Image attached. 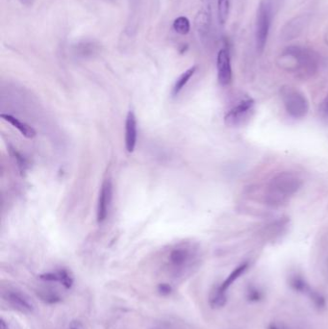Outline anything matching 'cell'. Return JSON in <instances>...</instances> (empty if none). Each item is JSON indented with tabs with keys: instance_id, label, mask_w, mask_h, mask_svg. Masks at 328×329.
<instances>
[{
	"instance_id": "16",
	"label": "cell",
	"mask_w": 328,
	"mask_h": 329,
	"mask_svg": "<svg viewBox=\"0 0 328 329\" xmlns=\"http://www.w3.org/2000/svg\"><path fill=\"white\" fill-rule=\"evenodd\" d=\"M38 295L44 302L49 303V304H55V303H58V302H60L62 300V297H60V295L57 292L53 291V290L40 291Z\"/></svg>"
},
{
	"instance_id": "19",
	"label": "cell",
	"mask_w": 328,
	"mask_h": 329,
	"mask_svg": "<svg viewBox=\"0 0 328 329\" xmlns=\"http://www.w3.org/2000/svg\"><path fill=\"white\" fill-rule=\"evenodd\" d=\"M321 111L323 112V114L325 116L328 117V96H326V98L324 99V101L322 102V105H321Z\"/></svg>"
},
{
	"instance_id": "5",
	"label": "cell",
	"mask_w": 328,
	"mask_h": 329,
	"mask_svg": "<svg viewBox=\"0 0 328 329\" xmlns=\"http://www.w3.org/2000/svg\"><path fill=\"white\" fill-rule=\"evenodd\" d=\"M113 196V186L109 179L104 181L101 189L99 191L98 202H97V209H96V219L97 223H103L108 217L111 202Z\"/></svg>"
},
{
	"instance_id": "20",
	"label": "cell",
	"mask_w": 328,
	"mask_h": 329,
	"mask_svg": "<svg viewBox=\"0 0 328 329\" xmlns=\"http://www.w3.org/2000/svg\"><path fill=\"white\" fill-rule=\"evenodd\" d=\"M0 329H8V326L3 318H1V320H0Z\"/></svg>"
},
{
	"instance_id": "15",
	"label": "cell",
	"mask_w": 328,
	"mask_h": 329,
	"mask_svg": "<svg viewBox=\"0 0 328 329\" xmlns=\"http://www.w3.org/2000/svg\"><path fill=\"white\" fill-rule=\"evenodd\" d=\"M230 0H218V18L221 24H224L229 14Z\"/></svg>"
},
{
	"instance_id": "12",
	"label": "cell",
	"mask_w": 328,
	"mask_h": 329,
	"mask_svg": "<svg viewBox=\"0 0 328 329\" xmlns=\"http://www.w3.org/2000/svg\"><path fill=\"white\" fill-rule=\"evenodd\" d=\"M190 257V251L187 247H177L171 250L169 253L170 264L176 268L185 265Z\"/></svg>"
},
{
	"instance_id": "10",
	"label": "cell",
	"mask_w": 328,
	"mask_h": 329,
	"mask_svg": "<svg viewBox=\"0 0 328 329\" xmlns=\"http://www.w3.org/2000/svg\"><path fill=\"white\" fill-rule=\"evenodd\" d=\"M248 268V264L247 263H243L241 265L238 266L232 273L227 276V278L223 281L222 283V285L217 288L215 291L221 295L222 297H226V292L228 291V289L230 287L232 286L233 283L238 279L240 278V276H243V274L245 273V271L247 270Z\"/></svg>"
},
{
	"instance_id": "1",
	"label": "cell",
	"mask_w": 328,
	"mask_h": 329,
	"mask_svg": "<svg viewBox=\"0 0 328 329\" xmlns=\"http://www.w3.org/2000/svg\"><path fill=\"white\" fill-rule=\"evenodd\" d=\"M302 186V180L293 172H281L275 176L268 187V200L273 204H281L293 196Z\"/></svg>"
},
{
	"instance_id": "22",
	"label": "cell",
	"mask_w": 328,
	"mask_h": 329,
	"mask_svg": "<svg viewBox=\"0 0 328 329\" xmlns=\"http://www.w3.org/2000/svg\"><path fill=\"white\" fill-rule=\"evenodd\" d=\"M21 1L22 2V3H24V4H27V3H28L30 0H21Z\"/></svg>"
},
{
	"instance_id": "21",
	"label": "cell",
	"mask_w": 328,
	"mask_h": 329,
	"mask_svg": "<svg viewBox=\"0 0 328 329\" xmlns=\"http://www.w3.org/2000/svg\"><path fill=\"white\" fill-rule=\"evenodd\" d=\"M70 329H81V327H80L79 322L77 321V322H73L72 325H71V328Z\"/></svg>"
},
{
	"instance_id": "6",
	"label": "cell",
	"mask_w": 328,
	"mask_h": 329,
	"mask_svg": "<svg viewBox=\"0 0 328 329\" xmlns=\"http://www.w3.org/2000/svg\"><path fill=\"white\" fill-rule=\"evenodd\" d=\"M218 80L222 86H228L232 81V68L230 55L226 48H222L217 56Z\"/></svg>"
},
{
	"instance_id": "13",
	"label": "cell",
	"mask_w": 328,
	"mask_h": 329,
	"mask_svg": "<svg viewBox=\"0 0 328 329\" xmlns=\"http://www.w3.org/2000/svg\"><path fill=\"white\" fill-rule=\"evenodd\" d=\"M198 70L196 65H193L190 69H188L186 72H184L182 75H180L179 77L177 78L175 84L172 88V96H176L179 95L180 92L184 89V87L188 84V82L190 81V78L192 77V75L195 74Z\"/></svg>"
},
{
	"instance_id": "11",
	"label": "cell",
	"mask_w": 328,
	"mask_h": 329,
	"mask_svg": "<svg viewBox=\"0 0 328 329\" xmlns=\"http://www.w3.org/2000/svg\"><path fill=\"white\" fill-rule=\"evenodd\" d=\"M1 117L9 122L11 125H13L14 127L17 128L20 132L21 133V135H23L25 138L27 139H33L35 136H36V131L35 129L30 126L29 124L23 122V121H21L19 118L14 117V116H11V115H8V114H1Z\"/></svg>"
},
{
	"instance_id": "2",
	"label": "cell",
	"mask_w": 328,
	"mask_h": 329,
	"mask_svg": "<svg viewBox=\"0 0 328 329\" xmlns=\"http://www.w3.org/2000/svg\"><path fill=\"white\" fill-rule=\"evenodd\" d=\"M281 98L286 112L290 117L302 118L309 111V101L305 95L294 87H283Z\"/></svg>"
},
{
	"instance_id": "14",
	"label": "cell",
	"mask_w": 328,
	"mask_h": 329,
	"mask_svg": "<svg viewBox=\"0 0 328 329\" xmlns=\"http://www.w3.org/2000/svg\"><path fill=\"white\" fill-rule=\"evenodd\" d=\"M172 27L174 29V31L178 33L179 35H187L188 33L190 32V21L188 18L186 17H178L177 19L174 20Z\"/></svg>"
},
{
	"instance_id": "8",
	"label": "cell",
	"mask_w": 328,
	"mask_h": 329,
	"mask_svg": "<svg viewBox=\"0 0 328 329\" xmlns=\"http://www.w3.org/2000/svg\"><path fill=\"white\" fill-rule=\"evenodd\" d=\"M137 119L134 112L129 111L125 121V148L128 152H133L137 144Z\"/></svg>"
},
{
	"instance_id": "9",
	"label": "cell",
	"mask_w": 328,
	"mask_h": 329,
	"mask_svg": "<svg viewBox=\"0 0 328 329\" xmlns=\"http://www.w3.org/2000/svg\"><path fill=\"white\" fill-rule=\"evenodd\" d=\"M42 280L47 282H59L62 284L65 289H71L74 285V276L68 270H59L52 273H45L39 276Z\"/></svg>"
},
{
	"instance_id": "7",
	"label": "cell",
	"mask_w": 328,
	"mask_h": 329,
	"mask_svg": "<svg viewBox=\"0 0 328 329\" xmlns=\"http://www.w3.org/2000/svg\"><path fill=\"white\" fill-rule=\"evenodd\" d=\"M4 297L9 302V304L12 307L17 309L21 313L30 314V313H33V311L35 309L31 299L25 294L21 293V291L8 290L7 292H5Z\"/></svg>"
},
{
	"instance_id": "17",
	"label": "cell",
	"mask_w": 328,
	"mask_h": 329,
	"mask_svg": "<svg viewBox=\"0 0 328 329\" xmlns=\"http://www.w3.org/2000/svg\"><path fill=\"white\" fill-rule=\"evenodd\" d=\"M158 292L160 295L166 297V296H169L172 293V288L167 283H162L159 284Z\"/></svg>"
},
{
	"instance_id": "3",
	"label": "cell",
	"mask_w": 328,
	"mask_h": 329,
	"mask_svg": "<svg viewBox=\"0 0 328 329\" xmlns=\"http://www.w3.org/2000/svg\"><path fill=\"white\" fill-rule=\"evenodd\" d=\"M271 17L270 4L267 1H263L259 7L256 24V43L260 52L264 50L265 45L267 43L271 26Z\"/></svg>"
},
{
	"instance_id": "18",
	"label": "cell",
	"mask_w": 328,
	"mask_h": 329,
	"mask_svg": "<svg viewBox=\"0 0 328 329\" xmlns=\"http://www.w3.org/2000/svg\"><path fill=\"white\" fill-rule=\"evenodd\" d=\"M11 151H12V153H13V157H14V159L17 161L19 167L21 168L22 170H24V168H25V161H24V159L21 157V154H20L18 151L14 150V149H12Z\"/></svg>"
},
{
	"instance_id": "4",
	"label": "cell",
	"mask_w": 328,
	"mask_h": 329,
	"mask_svg": "<svg viewBox=\"0 0 328 329\" xmlns=\"http://www.w3.org/2000/svg\"><path fill=\"white\" fill-rule=\"evenodd\" d=\"M254 102L253 99L247 98L241 101L238 105L233 107L231 110L227 112V114L224 117V121L226 125L229 126H237L241 124L243 120L247 117L248 114L253 110Z\"/></svg>"
}]
</instances>
